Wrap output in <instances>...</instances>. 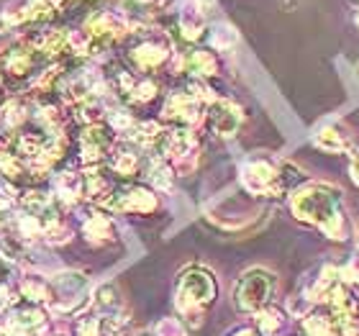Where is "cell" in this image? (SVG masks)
<instances>
[{"label":"cell","instance_id":"6da1fadb","mask_svg":"<svg viewBox=\"0 0 359 336\" xmlns=\"http://www.w3.org/2000/svg\"><path fill=\"white\" fill-rule=\"evenodd\" d=\"M290 210L298 221L318 226L329 239H349V221L337 187L326 182H308L292 193Z\"/></svg>","mask_w":359,"mask_h":336},{"label":"cell","instance_id":"7a4b0ae2","mask_svg":"<svg viewBox=\"0 0 359 336\" xmlns=\"http://www.w3.org/2000/svg\"><path fill=\"white\" fill-rule=\"evenodd\" d=\"M213 298H216V280L208 269L187 267L185 272H180L175 303L182 314L190 318H201V314L213 303Z\"/></svg>","mask_w":359,"mask_h":336},{"label":"cell","instance_id":"3957f363","mask_svg":"<svg viewBox=\"0 0 359 336\" xmlns=\"http://www.w3.org/2000/svg\"><path fill=\"white\" fill-rule=\"evenodd\" d=\"M272 293H275V275L262 267H252L239 277L233 290V303L241 314H257L269 306Z\"/></svg>","mask_w":359,"mask_h":336},{"label":"cell","instance_id":"277c9868","mask_svg":"<svg viewBox=\"0 0 359 336\" xmlns=\"http://www.w3.org/2000/svg\"><path fill=\"white\" fill-rule=\"evenodd\" d=\"M241 185L252 195H283L287 190L283 170H277L272 162H264V159H249L241 167Z\"/></svg>","mask_w":359,"mask_h":336},{"label":"cell","instance_id":"5b68a950","mask_svg":"<svg viewBox=\"0 0 359 336\" xmlns=\"http://www.w3.org/2000/svg\"><path fill=\"white\" fill-rule=\"evenodd\" d=\"M131 62H134L136 69H142V72H151V69L162 67L167 60H170V41L165 36H147V39H139L134 46H131V52H128Z\"/></svg>","mask_w":359,"mask_h":336},{"label":"cell","instance_id":"8992f818","mask_svg":"<svg viewBox=\"0 0 359 336\" xmlns=\"http://www.w3.org/2000/svg\"><path fill=\"white\" fill-rule=\"evenodd\" d=\"M41 57H44V52L36 46H13L3 54L0 67L13 80H26V77L34 75V69L41 67Z\"/></svg>","mask_w":359,"mask_h":336},{"label":"cell","instance_id":"52a82bcc","mask_svg":"<svg viewBox=\"0 0 359 336\" xmlns=\"http://www.w3.org/2000/svg\"><path fill=\"white\" fill-rule=\"evenodd\" d=\"M88 36H90V49L95 46H111L113 41H118L126 34V21L118 13H97L88 21Z\"/></svg>","mask_w":359,"mask_h":336},{"label":"cell","instance_id":"ba28073f","mask_svg":"<svg viewBox=\"0 0 359 336\" xmlns=\"http://www.w3.org/2000/svg\"><path fill=\"white\" fill-rule=\"evenodd\" d=\"M105 206L121 213H151L157 208V198L144 187H123L105 198Z\"/></svg>","mask_w":359,"mask_h":336},{"label":"cell","instance_id":"9c48e42d","mask_svg":"<svg viewBox=\"0 0 359 336\" xmlns=\"http://www.w3.org/2000/svg\"><path fill=\"white\" fill-rule=\"evenodd\" d=\"M208 126L213 134L224 136H233L241 126V111L231 100H213L208 108Z\"/></svg>","mask_w":359,"mask_h":336},{"label":"cell","instance_id":"30bf717a","mask_svg":"<svg viewBox=\"0 0 359 336\" xmlns=\"http://www.w3.org/2000/svg\"><path fill=\"white\" fill-rule=\"evenodd\" d=\"M165 119L177 126H193L201 119V103L190 93H172L165 103Z\"/></svg>","mask_w":359,"mask_h":336},{"label":"cell","instance_id":"8fae6325","mask_svg":"<svg viewBox=\"0 0 359 336\" xmlns=\"http://www.w3.org/2000/svg\"><path fill=\"white\" fill-rule=\"evenodd\" d=\"M111 128L100 126V123H90L85 134L80 136V149H83L85 165H95L97 159L111 152Z\"/></svg>","mask_w":359,"mask_h":336},{"label":"cell","instance_id":"7c38bea8","mask_svg":"<svg viewBox=\"0 0 359 336\" xmlns=\"http://www.w3.org/2000/svg\"><path fill=\"white\" fill-rule=\"evenodd\" d=\"M313 144L318 147V149L334 152V154H339V152H346L349 147H352V142H349V134L344 131V126H341V123H323V126L313 134Z\"/></svg>","mask_w":359,"mask_h":336},{"label":"cell","instance_id":"4fadbf2b","mask_svg":"<svg viewBox=\"0 0 359 336\" xmlns=\"http://www.w3.org/2000/svg\"><path fill=\"white\" fill-rule=\"evenodd\" d=\"M182 69L201 80V77L216 75L218 62H216V57H213L210 52H190L185 60H182Z\"/></svg>","mask_w":359,"mask_h":336},{"label":"cell","instance_id":"5bb4252c","mask_svg":"<svg viewBox=\"0 0 359 336\" xmlns=\"http://www.w3.org/2000/svg\"><path fill=\"white\" fill-rule=\"evenodd\" d=\"M339 283H341V277H339V269L337 267H323L321 277H318L313 288L308 290V300H311V303H318V300H329V295L337 290Z\"/></svg>","mask_w":359,"mask_h":336},{"label":"cell","instance_id":"9a60e30c","mask_svg":"<svg viewBox=\"0 0 359 336\" xmlns=\"http://www.w3.org/2000/svg\"><path fill=\"white\" fill-rule=\"evenodd\" d=\"M85 190V180L75 172H62L57 177V198L65 203H77Z\"/></svg>","mask_w":359,"mask_h":336},{"label":"cell","instance_id":"2e32d148","mask_svg":"<svg viewBox=\"0 0 359 336\" xmlns=\"http://www.w3.org/2000/svg\"><path fill=\"white\" fill-rule=\"evenodd\" d=\"M85 236H88L93 244H105V241L113 239V224L108 216H100V213H93V216L85 221Z\"/></svg>","mask_w":359,"mask_h":336},{"label":"cell","instance_id":"e0dca14e","mask_svg":"<svg viewBox=\"0 0 359 336\" xmlns=\"http://www.w3.org/2000/svg\"><path fill=\"white\" fill-rule=\"evenodd\" d=\"M142 167V157L136 154V149H128V147H118L113 152V170L123 175V177H134Z\"/></svg>","mask_w":359,"mask_h":336},{"label":"cell","instance_id":"ac0fdd59","mask_svg":"<svg viewBox=\"0 0 359 336\" xmlns=\"http://www.w3.org/2000/svg\"><path fill=\"white\" fill-rule=\"evenodd\" d=\"M285 326V314L275 306H264L257 311V329L264 336H277V331Z\"/></svg>","mask_w":359,"mask_h":336},{"label":"cell","instance_id":"d6986e66","mask_svg":"<svg viewBox=\"0 0 359 336\" xmlns=\"http://www.w3.org/2000/svg\"><path fill=\"white\" fill-rule=\"evenodd\" d=\"M303 329H306V336H337V323H334V318L323 314L306 316Z\"/></svg>","mask_w":359,"mask_h":336},{"label":"cell","instance_id":"ffe728a7","mask_svg":"<svg viewBox=\"0 0 359 336\" xmlns=\"http://www.w3.org/2000/svg\"><path fill=\"white\" fill-rule=\"evenodd\" d=\"M21 293H23V298H29L31 303L52 298V288H49L44 280H39V277H26L21 283Z\"/></svg>","mask_w":359,"mask_h":336},{"label":"cell","instance_id":"44dd1931","mask_svg":"<svg viewBox=\"0 0 359 336\" xmlns=\"http://www.w3.org/2000/svg\"><path fill=\"white\" fill-rule=\"evenodd\" d=\"M236 31L231 29V26H216V29L210 31V46L213 49H231L233 44H236Z\"/></svg>","mask_w":359,"mask_h":336},{"label":"cell","instance_id":"7402d4cb","mask_svg":"<svg viewBox=\"0 0 359 336\" xmlns=\"http://www.w3.org/2000/svg\"><path fill=\"white\" fill-rule=\"evenodd\" d=\"M0 119H3L6 126H18V123L26 119V108H23V103H18V100H11V103H6L0 108Z\"/></svg>","mask_w":359,"mask_h":336},{"label":"cell","instance_id":"603a6c76","mask_svg":"<svg viewBox=\"0 0 359 336\" xmlns=\"http://www.w3.org/2000/svg\"><path fill=\"white\" fill-rule=\"evenodd\" d=\"M151 334L154 336H187V331L177 318H162V321L154 326Z\"/></svg>","mask_w":359,"mask_h":336},{"label":"cell","instance_id":"cb8c5ba5","mask_svg":"<svg viewBox=\"0 0 359 336\" xmlns=\"http://www.w3.org/2000/svg\"><path fill=\"white\" fill-rule=\"evenodd\" d=\"M149 175H151V182L157 187H170V182H172V170H170V165H165V162H154Z\"/></svg>","mask_w":359,"mask_h":336},{"label":"cell","instance_id":"d4e9b609","mask_svg":"<svg viewBox=\"0 0 359 336\" xmlns=\"http://www.w3.org/2000/svg\"><path fill=\"white\" fill-rule=\"evenodd\" d=\"M339 277H341V283L344 285H357L359 283V254H354L352 260L339 269Z\"/></svg>","mask_w":359,"mask_h":336},{"label":"cell","instance_id":"484cf974","mask_svg":"<svg viewBox=\"0 0 359 336\" xmlns=\"http://www.w3.org/2000/svg\"><path fill=\"white\" fill-rule=\"evenodd\" d=\"M349 175H352V180L359 185V149L352 152V162H349Z\"/></svg>","mask_w":359,"mask_h":336},{"label":"cell","instance_id":"4316f807","mask_svg":"<svg viewBox=\"0 0 359 336\" xmlns=\"http://www.w3.org/2000/svg\"><path fill=\"white\" fill-rule=\"evenodd\" d=\"M8 275H11V264H8V262L3 260V257H0V285L6 283Z\"/></svg>","mask_w":359,"mask_h":336},{"label":"cell","instance_id":"83f0119b","mask_svg":"<svg viewBox=\"0 0 359 336\" xmlns=\"http://www.w3.org/2000/svg\"><path fill=\"white\" fill-rule=\"evenodd\" d=\"M233 336H259V331L257 329H239Z\"/></svg>","mask_w":359,"mask_h":336},{"label":"cell","instance_id":"f1b7e54d","mask_svg":"<svg viewBox=\"0 0 359 336\" xmlns=\"http://www.w3.org/2000/svg\"><path fill=\"white\" fill-rule=\"evenodd\" d=\"M139 3H144V6H149V3H157V0H139Z\"/></svg>","mask_w":359,"mask_h":336},{"label":"cell","instance_id":"f546056e","mask_svg":"<svg viewBox=\"0 0 359 336\" xmlns=\"http://www.w3.org/2000/svg\"><path fill=\"white\" fill-rule=\"evenodd\" d=\"M0 103H3V88H0Z\"/></svg>","mask_w":359,"mask_h":336},{"label":"cell","instance_id":"4dcf8cb0","mask_svg":"<svg viewBox=\"0 0 359 336\" xmlns=\"http://www.w3.org/2000/svg\"><path fill=\"white\" fill-rule=\"evenodd\" d=\"M357 23H359V13H357Z\"/></svg>","mask_w":359,"mask_h":336}]
</instances>
